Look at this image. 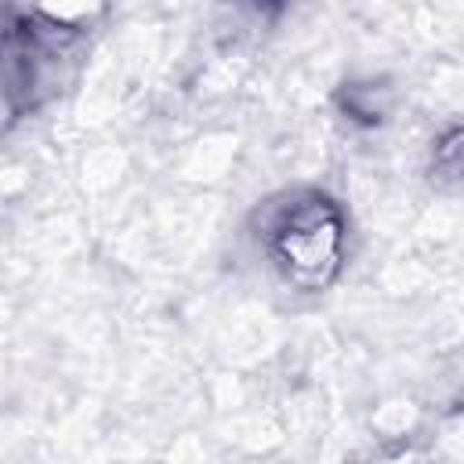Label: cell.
Masks as SVG:
<instances>
[{"label":"cell","mask_w":464,"mask_h":464,"mask_svg":"<svg viewBox=\"0 0 464 464\" xmlns=\"http://www.w3.org/2000/svg\"><path fill=\"white\" fill-rule=\"evenodd\" d=\"M279 250L283 261L294 265V272H319V265H330L334 246H337V225L326 221L319 225V210L297 214L279 228Z\"/></svg>","instance_id":"obj_1"}]
</instances>
